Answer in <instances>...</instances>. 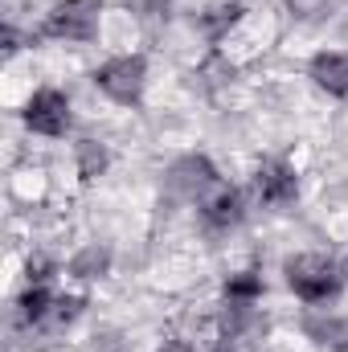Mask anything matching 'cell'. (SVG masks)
<instances>
[{
	"instance_id": "obj_1",
	"label": "cell",
	"mask_w": 348,
	"mask_h": 352,
	"mask_svg": "<svg viewBox=\"0 0 348 352\" xmlns=\"http://www.w3.org/2000/svg\"><path fill=\"white\" fill-rule=\"evenodd\" d=\"M283 274H287V287L295 291V299H303L312 307L336 299L340 287H345L340 266L332 263L328 254H295V258L283 263Z\"/></svg>"
},
{
	"instance_id": "obj_2",
	"label": "cell",
	"mask_w": 348,
	"mask_h": 352,
	"mask_svg": "<svg viewBox=\"0 0 348 352\" xmlns=\"http://www.w3.org/2000/svg\"><path fill=\"white\" fill-rule=\"evenodd\" d=\"M94 87L111 102L131 107V102H140V94L148 87V62L140 54H119V58H111V62H102L94 70Z\"/></svg>"
},
{
	"instance_id": "obj_3",
	"label": "cell",
	"mask_w": 348,
	"mask_h": 352,
	"mask_svg": "<svg viewBox=\"0 0 348 352\" xmlns=\"http://www.w3.org/2000/svg\"><path fill=\"white\" fill-rule=\"evenodd\" d=\"M98 12H102V0H62V4L50 8L41 33L54 37V41H90L94 25H98Z\"/></svg>"
},
{
	"instance_id": "obj_4",
	"label": "cell",
	"mask_w": 348,
	"mask_h": 352,
	"mask_svg": "<svg viewBox=\"0 0 348 352\" xmlns=\"http://www.w3.org/2000/svg\"><path fill=\"white\" fill-rule=\"evenodd\" d=\"M164 184H168V192H176V197H184V201H205L209 192H217L221 188V176H217V168L205 160V156H180L173 168H168V176H164Z\"/></svg>"
},
{
	"instance_id": "obj_5",
	"label": "cell",
	"mask_w": 348,
	"mask_h": 352,
	"mask_svg": "<svg viewBox=\"0 0 348 352\" xmlns=\"http://www.w3.org/2000/svg\"><path fill=\"white\" fill-rule=\"evenodd\" d=\"M25 123H29V131L50 135V140L66 135L70 131V98L54 87H41L25 107Z\"/></svg>"
},
{
	"instance_id": "obj_6",
	"label": "cell",
	"mask_w": 348,
	"mask_h": 352,
	"mask_svg": "<svg viewBox=\"0 0 348 352\" xmlns=\"http://www.w3.org/2000/svg\"><path fill=\"white\" fill-rule=\"evenodd\" d=\"M295 192H299L295 168H291V164H283V160H270V164H262L259 176H254V197H259L262 205H270V209H283V205H291V201H295Z\"/></svg>"
},
{
	"instance_id": "obj_7",
	"label": "cell",
	"mask_w": 348,
	"mask_h": 352,
	"mask_svg": "<svg viewBox=\"0 0 348 352\" xmlns=\"http://www.w3.org/2000/svg\"><path fill=\"white\" fill-rule=\"evenodd\" d=\"M307 78L336 98H348V50H320L307 62Z\"/></svg>"
},
{
	"instance_id": "obj_8",
	"label": "cell",
	"mask_w": 348,
	"mask_h": 352,
	"mask_svg": "<svg viewBox=\"0 0 348 352\" xmlns=\"http://www.w3.org/2000/svg\"><path fill=\"white\" fill-rule=\"evenodd\" d=\"M201 217H205V226H213V230H230V226H238L242 217H246V197L238 192V188H217V192H209L205 201H201Z\"/></svg>"
},
{
	"instance_id": "obj_9",
	"label": "cell",
	"mask_w": 348,
	"mask_h": 352,
	"mask_svg": "<svg viewBox=\"0 0 348 352\" xmlns=\"http://www.w3.org/2000/svg\"><path fill=\"white\" fill-rule=\"evenodd\" d=\"M303 332L332 352H348V316H307Z\"/></svg>"
},
{
	"instance_id": "obj_10",
	"label": "cell",
	"mask_w": 348,
	"mask_h": 352,
	"mask_svg": "<svg viewBox=\"0 0 348 352\" xmlns=\"http://www.w3.org/2000/svg\"><path fill=\"white\" fill-rule=\"evenodd\" d=\"M54 303H58V295H54L45 283H33V287L17 299V320H21V324H45L50 311H54Z\"/></svg>"
},
{
	"instance_id": "obj_11",
	"label": "cell",
	"mask_w": 348,
	"mask_h": 352,
	"mask_svg": "<svg viewBox=\"0 0 348 352\" xmlns=\"http://www.w3.org/2000/svg\"><path fill=\"white\" fill-rule=\"evenodd\" d=\"M74 164H78V176H83V180H94V176L107 173L111 152H107L98 140H78V144H74Z\"/></svg>"
},
{
	"instance_id": "obj_12",
	"label": "cell",
	"mask_w": 348,
	"mask_h": 352,
	"mask_svg": "<svg viewBox=\"0 0 348 352\" xmlns=\"http://www.w3.org/2000/svg\"><path fill=\"white\" fill-rule=\"evenodd\" d=\"M107 266H111V250L98 246V242H90V246H83L70 258V274L74 278H98V274H107Z\"/></svg>"
},
{
	"instance_id": "obj_13",
	"label": "cell",
	"mask_w": 348,
	"mask_h": 352,
	"mask_svg": "<svg viewBox=\"0 0 348 352\" xmlns=\"http://www.w3.org/2000/svg\"><path fill=\"white\" fill-rule=\"evenodd\" d=\"M238 16H242V4H217V8H209V12L201 16V33H205L209 41H221Z\"/></svg>"
},
{
	"instance_id": "obj_14",
	"label": "cell",
	"mask_w": 348,
	"mask_h": 352,
	"mask_svg": "<svg viewBox=\"0 0 348 352\" xmlns=\"http://www.w3.org/2000/svg\"><path fill=\"white\" fill-rule=\"evenodd\" d=\"M262 295V278L254 270H242V274H234L230 283H226V299L230 303H254Z\"/></svg>"
},
{
	"instance_id": "obj_15",
	"label": "cell",
	"mask_w": 348,
	"mask_h": 352,
	"mask_svg": "<svg viewBox=\"0 0 348 352\" xmlns=\"http://www.w3.org/2000/svg\"><path fill=\"white\" fill-rule=\"evenodd\" d=\"M295 16H303V21H312V16H320L324 8H328V0H283Z\"/></svg>"
},
{
	"instance_id": "obj_16",
	"label": "cell",
	"mask_w": 348,
	"mask_h": 352,
	"mask_svg": "<svg viewBox=\"0 0 348 352\" xmlns=\"http://www.w3.org/2000/svg\"><path fill=\"white\" fill-rule=\"evenodd\" d=\"M160 352H197V349H193L188 340H173V344H164Z\"/></svg>"
}]
</instances>
